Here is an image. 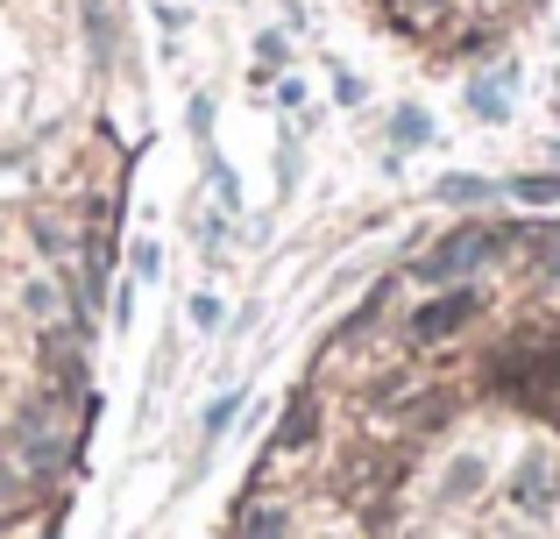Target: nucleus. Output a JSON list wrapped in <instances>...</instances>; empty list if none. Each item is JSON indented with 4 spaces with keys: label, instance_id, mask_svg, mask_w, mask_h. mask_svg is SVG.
<instances>
[{
    "label": "nucleus",
    "instance_id": "nucleus-5",
    "mask_svg": "<svg viewBox=\"0 0 560 539\" xmlns=\"http://www.w3.org/2000/svg\"><path fill=\"white\" fill-rule=\"evenodd\" d=\"M511 490H518L525 512H547V504H553V461L547 455H525V469H518V483H511Z\"/></svg>",
    "mask_w": 560,
    "mask_h": 539
},
{
    "label": "nucleus",
    "instance_id": "nucleus-3",
    "mask_svg": "<svg viewBox=\"0 0 560 539\" xmlns=\"http://www.w3.org/2000/svg\"><path fill=\"white\" fill-rule=\"evenodd\" d=\"M468 313H476V291H440V298L411 319V341H447V333L468 327Z\"/></svg>",
    "mask_w": 560,
    "mask_h": 539
},
{
    "label": "nucleus",
    "instance_id": "nucleus-9",
    "mask_svg": "<svg viewBox=\"0 0 560 539\" xmlns=\"http://www.w3.org/2000/svg\"><path fill=\"white\" fill-rule=\"evenodd\" d=\"M305 433H313V398H299V405L284 412V447H299Z\"/></svg>",
    "mask_w": 560,
    "mask_h": 539
},
{
    "label": "nucleus",
    "instance_id": "nucleus-4",
    "mask_svg": "<svg viewBox=\"0 0 560 539\" xmlns=\"http://www.w3.org/2000/svg\"><path fill=\"white\" fill-rule=\"evenodd\" d=\"M234 539H291V512L284 504H242L234 512Z\"/></svg>",
    "mask_w": 560,
    "mask_h": 539
},
{
    "label": "nucleus",
    "instance_id": "nucleus-11",
    "mask_svg": "<svg viewBox=\"0 0 560 539\" xmlns=\"http://www.w3.org/2000/svg\"><path fill=\"white\" fill-rule=\"evenodd\" d=\"M234 412H242V390H234V398H213V412H206V433H228Z\"/></svg>",
    "mask_w": 560,
    "mask_h": 539
},
{
    "label": "nucleus",
    "instance_id": "nucleus-8",
    "mask_svg": "<svg viewBox=\"0 0 560 539\" xmlns=\"http://www.w3.org/2000/svg\"><path fill=\"white\" fill-rule=\"evenodd\" d=\"M490 192H497L490 178H447L440 185V199H454V207H476V199H490Z\"/></svg>",
    "mask_w": 560,
    "mask_h": 539
},
{
    "label": "nucleus",
    "instance_id": "nucleus-7",
    "mask_svg": "<svg viewBox=\"0 0 560 539\" xmlns=\"http://www.w3.org/2000/svg\"><path fill=\"white\" fill-rule=\"evenodd\" d=\"M504 85H511V79H482L476 93H468V107H476L482 121H504V107H511V99H504Z\"/></svg>",
    "mask_w": 560,
    "mask_h": 539
},
{
    "label": "nucleus",
    "instance_id": "nucleus-13",
    "mask_svg": "<svg viewBox=\"0 0 560 539\" xmlns=\"http://www.w3.org/2000/svg\"><path fill=\"white\" fill-rule=\"evenodd\" d=\"M156 263H164V256H156V242H142V249H136V277H156Z\"/></svg>",
    "mask_w": 560,
    "mask_h": 539
},
{
    "label": "nucleus",
    "instance_id": "nucleus-10",
    "mask_svg": "<svg viewBox=\"0 0 560 539\" xmlns=\"http://www.w3.org/2000/svg\"><path fill=\"white\" fill-rule=\"evenodd\" d=\"M511 199H533V207H547V199H560V178H518V185H511Z\"/></svg>",
    "mask_w": 560,
    "mask_h": 539
},
{
    "label": "nucleus",
    "instance_id": "nucleus-14",
    "mask_svg": "<svg viewBox=\"0 0 560 539\" xmlns=\"http://www.w3.org/2000/svg\"><path fill=\"white\" fill-rule=\"evenodd\" d=\"M440 8H447V0H411V14H440Z\"/></svg>",
    "mask_w": 560,
    "mask_h": 539
},
{
    "label": "nucleus",
    "instance_id": "nucleus-2",
    "mask_svg": "<svg viewBox=\"0 0 560 539\" xmlns=\"http://www.w3.org/2000/svg\"><path fill=\"white\" fill-rule=\"evenodd\" d=\"M511 242V227H490V221H468V227H454L447 242H440L433 256H419V284H447V277H462V270H482L497 249Z\"/></svg>",
    "mask_w": 560,
    "mask_h": 539
},
{
    "label": "nucleus",
    "instance_id": "nucleus-6",
    "mask_svg": "<svg viewBox=\"0 0 560 539\" xmlns=\"http://www.w3.org/2000/svg\"><path fill=\"white\" fill-rule=\"evenodd\" d=\"M390 136H397V150H425V142H433V114H425V107H397Z\"/></svg>",
    "mask_w": 560,
    "mask_h": 539
},
{
    "label": "nucleus",
    "instance_id": "nucleus-12",
    "mask_svg": "<svg viewBox=\"0 0 560 539\" xmlns=\"http://www.w3.org/2000/svg\"><path fill=\"white\" fill-rule=\"evenodd\" d=\"M28 305H36V313L50 319V313H57V291H50V284H28Z\"/></svg>",
    "mask_w": 560,
    "mask_h": 539
},
{
    "label": "nucleus",
    "instance_id": "nucleus-15",
    "mask_svg": "<svg viewBox=\"0 0 560 539\" xmlns=\"http://www.w3.org/2000/svg\"><path fill=\"white\" fill-rule=\"evenodd\" d=\"M553 156H560V142H553Z\"/></svg>",
    "mask_w": 560,
    "mask_h": 539
},
{
    "label": "nucleus",
    "instance_id": "nucleus-1",
    "mask_svg": "<svg viewBox=\"0 0 560 539\" xmlns=\"http://www.w3.org/2000/svg\"><path fill=\"white\" fill-rule=\"evenodd\" d=\"M8 447H14V461L36 469V476L65 469V398H57V390L28 398L22 412H14V426H8Z\"/></svg>",
    "mask_w": 560,
    "mask_h": 539
}]
</instances>
